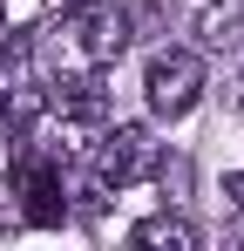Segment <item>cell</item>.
I'll use <instances>...</instances> for the list:
<instances>
[{
  "mask_svg": "<svg viewBox=\"0 0 244 251\" xmlns=\"http://www.w3.org/2000/svg\"><path fill=\"white\" fill-rule=\"evenodd\" d=\"M54 95V116L61 123H75V129H88V123H109V68H88V75H61V82H48Z\"/></svg>",
  "mask_w": 244,
  "mask_h": 251,
  "instance_id": "4",
  "label": "cell"
},
{
  "mask_svg": "<svg viewBox=\"0 0 244 251\" xmlns=\"http://www.w3.org/2000/svg\"><path fill=\"white\" fill-rule=\"evenodd\" d=\"M203 95V61L190 48H156L149 54V75H143V102L156 123H183Z\"/></svg>",
  "mask_w": 244,
  "mask_h": 251,
  "instance_id": "2",
  "label": "cell"
},
{
  "mask_svg": "<svg viewBox=\"0 0 244 251\" xmlns=\"http://www.w3.org/2000/svg\"><path fill=\"white\" fill-rule=\"evenodd\" d=\"M129 245H149V251H190V245H197V224H190V217H176V210H156V217H143V224L129 231Z\"/></svg>",
  "mask_w": 244,
  "mask_h": 251,
  "instance_id": "5",
  "label": "cell"
},
{
  "mask_svg": "<svg viewBox=\"0 0 244 251\" xmlns=\"http://www.w3.org/2000/svg\"><path fill=\"white\" fill-rule=\"evenodd\" d=\"M75 204H81V210H102V204H109V183H102L95 170H88V176H75Z\"/></svg>",
  "mask_w": 244,
  "mask_h": 251,
  "instance_id": "8",
  "label": "cell"
},
{
  "mask_svg": "<svg viewBox=\"0 0 244 251\" xmlns=\"http://www.w3.org/2000/svg\"><path fill=\"white\" fill-rule=\"evenodd\" d=\"M224 204H231V210H244V170H238V176H224Z\"/></svg>",
  "mask_w": 244,
  "mask_h": 251,
  "instance_id": "9",
  "label": "cell"
},
{
  "mask_svg": "<svg viewBox=\"0 0 244 251\" xmlns=\"http://www.w3.org/2000/svg\"><path fill=\"white\" fill-rule=\"evenodd\" d=\"M197 41L203 48H238L244 41V0H210L197 14Z\"/></svg>",
  "mask_w": 244,
  "mask_h": 251,
  "instance_id": "6",
  "label": "cell"
},
{
  "mask_svg": "<svg viewBox=\"0 0 244 251\" xmlns=\"http://www.w3.org/2000/svg\"><path fill=\"white\" fill-rule=\"evenodd\" d=\"M122 14H129V34H163L176 21V0H122Z\"/></svg>",
  "mask_w": 244,
  "mask_h": 251,
  "instance_id": "7",
  "label": "cell"
},
{
  "mask_svg": "<svg viewBox=\"0 0 244 251\" xmlns=\"http://www.w3.org/2000/svg\"><path fill=\"white\" fill-rule=\"evenodd\" d=\"M156 163H163V150H156V136L143 123H116L102 143H95V176H102L109 190L136 183V176H156Z\"/></svg>",
  "mask_w": 244,
  "mask_h": 251,
  "instance_id": "3",
  "label": "cell"
},
{
  "mask_svg": "<svg viewBox=\"0 0 244 251\" xmlns=\"http://www.w3.org/2000/svg\"><path fill=\"white\" fill-rule=\"evenodd\" d=\"M129 41H136V34H129V14L109 7V0H88V7L61 14V21L41 34L48 82H61V75H88V68H116Z\"/></svg>",
  "mask_w": 244,
  "mask_h": 251,
  "instance_id": "1",
  "label": "cell"
}]
</instances>
